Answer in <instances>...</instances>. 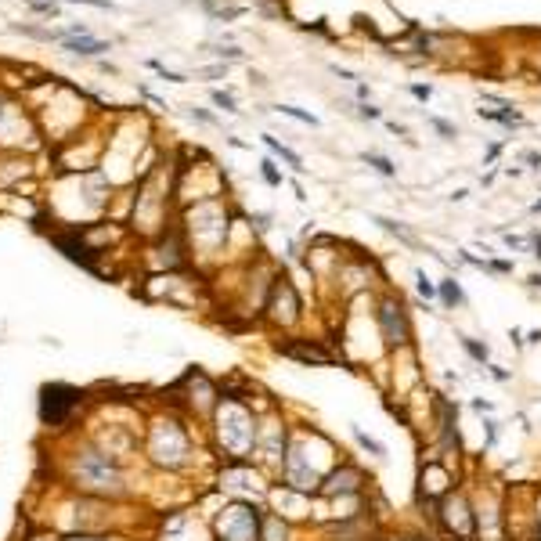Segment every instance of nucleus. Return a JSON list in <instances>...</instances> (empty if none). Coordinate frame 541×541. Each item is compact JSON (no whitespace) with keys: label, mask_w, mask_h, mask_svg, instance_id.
Here are the masks:
<instances>
[{"label":"nucleus","mask_w":541,"mask_h":541,"mask_svg":"<svg viewBox=\"0 0 541 541\" xmlns=\"http://www.w3.org/2000/svg\"><path fill=\"white\" fill-rule=\"evenodd\" d=\"M69 480L80 487V494H94L105 502H119L130 494L126 473L119 466L116 455H109L105 448H98L94 440H83L69 455Z\"/></svg>","instance_id":"obj_1"},{"label":"nucleus","mask_w":541,"mask_h":541,"mask_svg":"<svg viewBox=\"0 0 541 541\" xmlns=\"http://www.w3.org/2000/svg\"><path fill=\"white\" fill-rule=\"evenodd\" d=\"M213 423H217V448L224 451L228 462H249L257 455V415L253 408L245 404V397H231V394H220V404L213 411Z\"/></svg>","instance_id":"obj_2"},{"label":"nucleus","mask_w":541,"mask_h":541,"mask_svg":"<svg viewBox=\"0 0 541 541\" xmlns=\"http://www.w3.org/2000/svg\"><path fill=\"white\" fill-rule=\"evenodd\" d=\"M148 458L163 469H184L192 462V433L181 419H155L148 430Z\"/></svg>","instance_id":"obj_3"},{"label":"nucleus","mask_w":541,"mask_h":541,"mask_svg":"<svg viewBox=\"0 0 541 541\" xmlns=\"http://www.w3.org/2000/svg\"><path fill=\"white\" fill-rule=\"evenodd\" d=\"M264 537V513L253 498H231L213 516V541H260Z\"/></svg>","instance_id":"obj_4"},{"label":"nucleus","mask_w":541,"mask_h":541,"mask_svg":"<svg viewBox=\"0 0 541 541\" xmlns=\"http://www.w3.org/2000/svg\"><path fill=\"white\" fill-rule=\"evenodd\" d=\"M83 401H87V394H83L80 387H69V383H44V387H40V423H44V430L58 433V430L73 426V419L80 415Z\"/></svg>","instance_id":"obj_5"},{"label":"nucleus","mask_w":541,"mask_h":541,"mask_svg":"<svg viewBox=\"0 0 541 541\" xmlns=\"http://www.w3.org/2000/svg\"><path fill=\"white\" fill-rule=\"evenodd\" d=\"M260 314H264V322H267L271 329H293V325L303 322V300H300V289H296V281L285 274V271L274 274V281H271V289H267V300H264Z\"/></svg>","instance_id":"obj_6"},{"label":"nucleus","mask_w":541,"mask_h":541,"mask_svg":"<svg viewBox=\"0 0 541 541\" xmlns=\"http://www.w3.org/2000/svg\"><path fill=\"white\" fill-rule=\"evenodd\" d=\"M372 317H375L379 339H383L390 350L411 346V336H415V332H411V310H408V303L397 293H383V296H379Z\"/></svg>","instance_id":"obj_7"},{"label":"nucleus","mask_w":541,"mask_h":541,"mask_svg":"<svg viewBox=\"0 0 541 541\" xmlns=\"http://www.w3.org/2000/svg\"><path fill=\"white\" fill-rule=\"evenodd\" d=\"M437 520L455 541H476V516H473V502L466 491H448L437 502Z\"/></svg>","instance_id":"obj_8"},{"label":"nucleus","mask_w":541,"mask_h":541,"mask_svg":"<svg viewBox=\"0 0 541 541\" xmlns=\"http://www.w3.org/2000/svg\"><path fill=\"white\" fill-rule=\"evenodd\" d=\"M365 484H368V476H365L361 466L339 462V466H332V469L322 476V484H317V494H322V498H332V502H339V498H361V494H365Z\"/></svg>","instance_id":"obj_9"},{"label":"nucleus","mask_w":541,"mask_h":541,"mask_svg":"<svg viewBox=\"0 0 541 541\" xmlns=\"http://www.w3.org/2000/svg\"><path fill=\"white\" fill-rule=\"evenodd\" d=\"M278 354L293 358L300 365H332V354L317 339H285L278 343Z\"/></svg>","instance_id":"obj_10"},{"label":"nucleus","mask_w":541,"mask_h":541,"mask_svg":"<svg viewBox=\"0 0 541 541\" xmlns=\"http://www.w3.org/2000/svg\"><path fill=\"white\" fill-rule=\"evenodd\" d=\"M271 505L278 509V516L289 523V520H303L307 516V509H310V494H303V491H293V487H274L271 491Z\"/></svg>","instance_id":"obj_11"},{"label":"nucleus","mask_w":541,"mask_h":541,"mask_svg":"<svg viewBox=\"0 0 541 541\" xmlns=\"http://www.w3.org/2000/svg\"><path fill=\"white\" fill-rule=\"evenodd\" d=\"M61 51L73 58H102L112 51V40H98V37H66L61 40Z\"/></svg>","instance_id":"obj_12"},{"label":"nucleus","mask_w":541,"mask_h":541,"mask_svg":"<svg viewBox=\"0 0 541 541\" xmlns=\"http://www.w3.org/2000/svg\"><path fill=\"white\" fill-rule=\"evenodd\" d=\"M260 141H264V148H267L274 159H281V163H285V166H293L296 174H303V170H307V166H303V159H300V155H296L289 145H285V141H278L274 134H260Z\"/></svg>","instance_id":"obj_13"},{"label":"nucleus","mask_w":541,"mask_h":541,"mask_svg":"<svg viewBox=\"0 0 541 541\" xmlns=\"http://www.w3.org/2000/svg\"><path fill=\"white\" fill-rule=\"evenodd\" d=\"M437 300H440L444 307H448V310H455V307H466V303H469L455 274H448V278H440V281H437Z\"/></svg>","instance_id":"obj_14"},{"label":"nucleus","mask_w":541,"mask_h":541,"mask_svg":"<svg viewBox=\"0 0 541 541\" xmlns=\"http://www.w3.org/2000/svg\"><path fill=\"white\" fill-rule=\"evenodd\" d=\"M372 224H379V228H383L387 235H394L397 242H404V245H411V249H415V245H419L415 231H408V228L401 224V220H390V217H379V213H372Z\"/></svg>","instance_id":"obj_15"},{"label":"nucleus","mask_w":541,"mask_h":541,"mask_svg":"<svg viewBox=\"0 0 541 541\" xmlns=\"http://www.w3.org/2000/svg\"><path fill=\"white\" fill-rule=\"evenodd\" d=\"M350 437H354V440H358V448H361V451H368L372 458H379V462L387 458V444H383V440H375V437H368V433H365L358 423H350Z\"/></svg>","instance_id":"obj_16"},{"label":"nucleus","mask_w":541,"mask_h":541,"mask_svg":"<svg viewBox=\"0 0 541 541\" xmlns=\"http://www.w3.org/2000/svg\"><path fill=\"white\" fill-rule=\"evenodd\" d=\"M361 163L372 166L379 177H397V163L390 155H383V152H361Z\"/></svg>","instance_id":"obj_17"},{"label":"nucleus","mask_w":541,"mask_h":541,"mask_svg":"<svg viewBox=\"0 0 541 541\" xmlns=\"http://www.w3.org/2000/svg\"><path fill=\"white\" fill-rule=\"evenodd\" d=\"M458 346H462L466 354H469V358H473L476 365H480V368H484V365H491V346H487L484 339H473V336H458Z\"/></svg>","instance_id":"obj_18"},{"label":"nucleus","mask_w":541,"mask_h":541,"mask_svg":"<svg viewBox=\"0 0 541 541\" xmlns=\"http://www.w3.org/2000/svg\"><path fill=\"white\" fill-rule=\"evenodd\" d=\"M260 541H289V523L278 513H264V537Z\"/></svg>","instance_id":"obj_19"},{"label":"nucleus","mask_w":541,"mask_h":541,"mask_svg":"<svg viewBox=\"0 0 541 541\" xmlns=\"http://www.w3.org/2000/svg\"><path fill=\"white\" fill-rule=\"evenodd\" d=\"M209 102H213L220 112H228V116H238V112H242L231 90H220V87H213V90H209Z\"/></svg>","instance_id":"obj_20"},{"label":"nucleus","mask_w":541,"mask_h":541,"mask_svg":"<svg viewBox=\"0 0 541 541\" xmlns=\"http://www.w3.org/2000/svg\"><path fill=\"white\" fill-rule=\"evenodd\" d=\"M260 177L271 184V188H281L285 184V174L278 170V163H274V155H267V159H260Z\"/></svg>","instance_id":"obj_21"},{"label":"nucleus","mask_w":541,"mask_h":541,"mask_svg":"<svg viewBox=\"0 0 541 541\" xmlns=\"http://www.w3.org/2000/svg\"><path fill=\"white\" fill-rule=\"evenodd\" d=\"M206 54H213L217 61H224V66H231V61H242L245 58V51H238V47H224V44H213V47H206Z\"/></svg>","instance_id":"obj_22"},{"label":"nucleus","mask_w":541,"mask_h":541,"mask_svg":"<svg viewBox=\"0 0 541 541\" xmlns=\"http://www.w3.org/2000/svg\"><path fill=\"white\" fill-rule=\"evenodd\" d=\"M148 69L152 73H159V80H166V83H188V76L184 73H174V69H166L159 58H148Z\"/></svg>","instance_id":"obj_23"},{"label":"nucleus","mask_w":541,"mask_h":541,"mask_svg":"<svg viewBox=\"0 0 541 541\" xmlns=\"http://www.w3.org/2000/svg\"><path fill=\"white\" fill-rule=\"evenodd\" d=\"M29 11H37L44 18H58L61 15V0H29Z\"/></svg>","instance_id":"obj_24"},{"label":"nucleus","mask_w":541,"mask_h":541,"mask_svg":"<svg viewBox=\"0 0 541 541\" xmlns=\"http://www.w3.org/2000/svg\"><path fill=\"white\" fill-rule=\"evenodd\" d=\"M274 112L289 116V119H296V123H303V126H317V116H310V112H303V109H296V105H278Z\"/></svg>","instance_id":"obj_25"},{"label":"nucleus","mask_w":541,"mask_h":541,"mask_svg":"<svg viewBox=\"0 0 541 541\" xmlns=\"http://www.w3.org/2000/svg\"><path fill=\"white\" fill-rule=\"evenodd\" d=\"M58 541H116V537L105 534V530H76V534H66V537H58Z\"/></svg>","instance_id":"obj_26"},{"label":"nucleus","mask_w":541,"mask_h":541,"mask_svg":"<svg viewBox=\"0 0 541 541\" xmlns=\"http://www.w3.org/2000/svg\"><path fill=\"white\" fill-rule=\"evenodd\" d=\"M415 289H419L423 300H437V285L426 278V271H415Z\"/></svg>","instance_id":"obj_27"},{"label":"nucleus","mask_w":541,"mask_h":541,"mask_svg":"<svg viewBox=\"0 0 541 541\" xmlns=\"http://www.w3.org/2000/svg\"><path fill=\"white\" fill-rule=\"evenodd\" d=\"M184 116H188V119H195V123H202V126H217V116L206 112V109H199V105H188Z\"/></svg>","instance_id":"obj_28"},{"label":"nucleus","mask_w":541,"mask_h":541,"mask_svg":"<svg viewBox=\"0 0 541 541\" xmlns=\"http://www.w3.org/2000/svg\"><path fill=\"white\" fill-rule=\"evenodd\" d=\"M527 73L541 76V37H537L534 47H527Z\"/></svg>","instance_id":"obj_29"},{"label":"nucleus","mask_w":541,"mask_h":541,"mask_svg":"<svg viewBox=\"0 0 541 541\" xmlns=\"http://www.w3.org/2000/svg\"><path fill=\"white\" fill-rule=\"evenodd\" d=\"M245 220H249V228H253V231H257V235L271 231V213H249Z\"/></svg>","instance_id":"obj_30"},{"label":"nucleus","mask_w":541,"mask_h":541,"mask_svg":"<svg viewBox=\"0 0 541 541\" xmlns=\"http://www.w3.org/2000/svg\"><path fill=\"white\" fill-rule=\"evenodd\" d=\"M195 76L199 80H220V76H228V66H224V61H217V66H202V69H195Z\"/></svg>","instance_id":"obj_31"},{"label":"nucleus","mask_w":541,"mask_h":541,"mask_svg":"<svg viewBox=\"0 0 541 541\" xmlns=\"http://www.w3.org/2000/svg\"><path fill=\"white\" fill-rule=\"evenodd\" d=\"M430 126L437 134H444V138H458V126L455 123H448V119H437V116H430Z\"/></svg>","instance_id":"obj_32"},{"label":"nucleus","mask_w":541,"mask_h":541,"mask_svg":"<svg viewBox=\"0 0 541 541\" xmlns=\"http://www.w3.org/2000/svg\"><path fill=\"white\" fill-rule=\"evenodd\" d=\"M484 433H487V437H484V448L491 451L494 444H498V423H494V419H487V423H484Z\"/></svg>","instance_id":"obj_33"},{"label":"nucleus","mask_w":541,"mask_h":541,"mask_svg":"<svg viewBox=\"0 0 541 541\" xmlns=\"http://www.w3.org/2000/svg\"><path fill=\"white\" fill-rule=\"evenodd\" d=\"M66 4H90V8H98V11H116L112 0H66Z\"/></svg>","instance_id":"obj_34"},{"label":"nucleus","mask_w":541,"mask_h":541,"mask_svg":"<svg viewBox=\"0 0 541 541\" xmlns=\"http://www.w3.org/2000/svg\"><path fill=\"white\" fill-rule=\"evenodd\" d=\"M484 368H487V375H491V379H498V383H509V379H513V372H505V368H502V365H494V361H491V365H484Z\"/></svg>","instance_id":"obj_35"},{"label":"nucleus","mask_w":541,"mask_h":541,"mask_svg":"<svg viewBox=\"0 0 541 541\" xmlns=\"http://www.w3.org/2000/svg\"><path fill=\"white\" fill-rule=\"evenodd\" d=\"M408 90H411V94H415V98H419V102H430V98H433V87H430V83H411Z\"/></svg>","instance_id":"obj_36"},{"label":"nucleus","mask_w":541,"mask_h":541,"mask_svg":"<svg viewBox=\"0 0 541 541\" xmlns=\"http://www.w3.org/2000/svg\"><path fill=\"white\" fill-rule=\"evenodd\" d=\"M358 116H361V119H383V112H379V109H375L372 102H361V109H358Z\"/></svg>","instance_id":"obj_37"},{"label":"nucleus","mask_w":541,"mask_h":541,"mask_svg":"<svg viewBox=\"0 0 541 541\" xmlns=\"http://www.w3.org/2000/svg\"><path fill=\"white\" fill-rule=\"evenodd\" d=\"M502 238H505V245H509V249H516V253H523V249H527V238H520V235H502Z\"/></svg>","instance_id":"obj_38"},{"label":"nucleus","mask_w":541,"mask_h":541,"mask_svg":"<svg viewBox=\"0 0 541 541\" xmlns=\"http://www.w3.org/2000/svg\"><path fill=\"white\" fill-rule=\"evenodd\" d=\"M473 411H476V415H491V411H494V404H491V401H480V397H476V401H473Z\"/></svg>","instance_id":"obj_39"},{"label":"nucleus","mask_w":541,"mask_h":541,"mask_svg":"<svg viewBox=\"0 0 541 541\" xmlns=\"http://www.w3.org/2000/svg\"><path fill=\"white\" fill-rule=\"evenodd\" d=\"M523 163H530L534 170H541V152H523Z\"/></svg>","instance_id":"obj_40"},{"label":"nucleus","mask_w":541,"mask_h":541,"mask_svg":"<svg viewBox=\"0 0 541 541\" xmlns=\"http://www.w3.org/2000/svg\"><path fill=\"white\" fill-rule=\"evenodd\" d=\"M387 126H390V134H397V138H408V126H404V123H394V119H390Z\"/></svg>","instance_id":"obj_41"},{"label":"nucleus","mask_w":541,"mask_h":541,"mask_svg":"<svg viewBox=\"0 0 541 541\" xmlns=\"http://www.w3.org/2000/svg\"><path fill=\"white\" fill-rule=\"evenodd\" d=\"M358 98H361V102L372 98V87H368V83H358Z\"/></svg>","instance_id":"obj_42"},{"label":"nucleus","mask_w":541,"mask_h":541,"mask_svg":"<svg viewBox=\"0 0 541 541\" xmlns=\"http://www.w3.org/2000/svg\"><path fill=\"white\" fill-rule=\"evenodd\" d=\"M527 285H530V289H537V293H541V274H530V278H527Z\"/></svg>","instance_id":"obj_43"},{"label":"nucleus","mask_w":541,"mask_h":541,"mask_svg":"<svg viewBox=\"0 0 541 541\" xmlns=\"http://www.w3.org/2000/svg\"><path fill=\"white\" fill-rule=\"evenodd\" d=\"M498 152H502V145H491V148H487V163H494V159H498Z\"/></svg>","instance_id":"obj_44"},{"label":"nucleus","mask_w":541,"mask_h":541,"mask_svg":"<svg viewBox=\"0 0 541 541\" xmlns=\"http://www.w3.org/2000/svg\"><path fill=\"white\" fill-rule=\"evenodd\" d=\"M228 145L231 148H249V141H242V138H228Z\"/></svg>","instance_id":"obj_45"},{"label":"nucleus","mask_w":541,"mask_h":541,"mask_svg":"<svg viewBox=\"0 0 541 541\" xmlns=\"http://www.w3.org/2000/svg\"><path fill=\"white\" fill-rule=\"evenodd\" d=\"M530 343H541V329H534V332H530Z\"/></svg>","instance_id":"obj_46"},{"label":"nucleus","mask_w":541,"mask_h":541,"mask_svg":"<svg viewBox=\"0 0 541 541\" xmlns=\"http://www.w3.org/2000/svg\"><path fill=\"white\" fill-rule=\"evenodd\" d=\"M530 209H534V213H537V217H541V199H537V202H534V206H530Z\"/></svg>","instance_id":"obj_47"}]
</instances>
